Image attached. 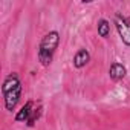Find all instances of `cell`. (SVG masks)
I'll use <instances>...</instances> for the list:
<instances>
[{
    "instance_id": "cell-1",
    "label": "cell",
    "mask_w": 130,
    "mask_h": 130,
    "mask_svg": "<svg viewBox=\"0 0 130 130\" xmlns=\"http://www.w3.org/2000/svg\"><path fill=\"white\" fill-rule=\"evenodd\" d=\"M58 43H60V34L57 31H51L41 38L38 51H37V57L43 66H49L52 63L54 52L58 47Z\"/></svg>"
},
{
    "instance_id": "cell-2",
    "label": "cell",
    "mask_w": 130,
    "mask_h": 130,
    "mask_svg": "<svg viewBox=\"0 0 130 130\" xmlns=\"http://www.w3.org/2000/svg\"><path fill=\"white\" fill-rule=\"evenodd\" d=\"M115 26L116 31L125 46H130V19L116 12L115 14Z\"/></svg>"
},
{
    "instance_id": "cell-3",
    "label": "cell",
    "mask_w": 130,
    "mask_h": 130,
    "mask_svg": "<svg viewBox=\"0 0 130 130\" xmlns=\"http://www.w3.org/2000/svg\"><path fill=\"white\" fill-rule=\"evenodd\" d=\"M20 95H22V84L17 86V87H14L12 90L5 92V93H3V98H5V109L9 110V112H12V110L15 109L19 100H20Z\"/></svg>"
},
{
    "instance_id": "cell-4",
    "label": "cell",
    "mask_w": 130,
    "mask_h": 130,
    "mask_svg": "<svg viewBox=\"0 0 130 130\" xmlns=\"http://www.w3.org/2000/svg\"><path fill=\"white\" fill-rule=\"evenodd\" d=\"M89 61H90V54H89V51H86V49H80V51L74 55V66H75L77 69L84 68Z\"/></svg>"
},
{
    "instance_id": "cell-5",
    "label": "cell",
    "mask_w": 130,
    "mask_h": 130,
    "mask_svg": "<svg viewBox=\"0 0 130 130\" xmlns=\"http://www.w3.org/2000/svg\"><path fill=\"white\" fill-rule=\"evenodd\" d=\"M20 84H22V81H20L19 75L12 72V74H9V75L5 78V81H3L2 93H5V92H8V90H12L14 87H17V86H20Z\"/></svg>"
},
{
    "instance_id": "cell-6",
    "label": "cell",
    "mask_w": 130,
    "mask_h": 130,
    "mask_svg": "<svg viewBox=\"0 0 130 130\" xmlns=\"http://www.w3.org/2000/svg\"><path fill=\"white\" fill-rule=\"evenodd\" d=\"M125 68L122 66L121 63H113L112 66H110V69H109V75H110V78L112 80H115V81H118V80H122L124 77H125Z\"/></svg>"
},
{
    "instance_id": "cell-7",
    "label": "cell",
    "mask_w": 130,
    "mask_h": 130,
    "mask_svg": "<svg viewBox=\"0 0 130 130\" xmlns=\"http://www.w3.org/2000/svg\"><path fill=\"white\" fill-rule=\"evenodd\" d=\"M32 101H28L19 112H17V115H15V121L17 122H23V121H28L29 119V116H31V113H32Z\"/></svg>"
},
{
    "instance_id": "cell-8",
    "label": "cell",
    "mask_w": 130,
    "mask_h": 130,
    "mask_svg": "<svg viewBox=\"0 0 130 130\" xmlns=\"http://www.w3.org/2000/svg\"><path fill=\"white\" fill-rule=\"evenodd\" d=\"M96 29H98V35L103 37V38H107V37L110 35V23H109L106 19H101V20L98 22Z\"/></svg>"
},
{
    "instance_id": "cell-9",
    "label": "cell",
    "mask_w": 130,
    "mask_h": 130,
    "mask_svg": "<svg viewBox=\"0 0 130 130\" xmlns=\"http://www.w3.org/2000/svg\"><path fill=\"white\" fill-rule=\"evenodd\" d=\"M40 116H41V107L34 109V110H32V113H31V116H29V119L26 121L28 127H34V125H35V122L38 121V118H40Z\"/></svg>"
}]
</instances>
